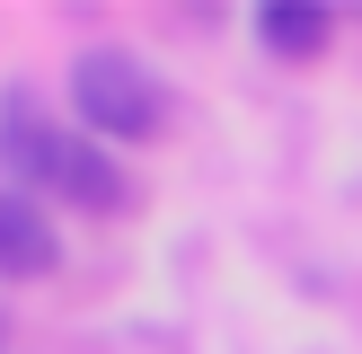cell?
<instances>
[{"label":"cell","mask_w":362,"mask_h":354,"mask_svg":"<svg viewBox=\"0 0 362 354\" xmlns=\"http://www.w3.org/2000/svg\"><path fill=\"white\" fill-rule=\"evenodd\" d=\"M53 195H71L80 212H124V204H133V177H124L98 142H71V159H62V177H53Z\"/></svg>","instance_id":"obj_3"},{"label":"cell","mask_w":362,"mask_h":354,"mask_svg":"<svg viewBox=\"0 0 362 354\" xmlns=\"http://www.w3.org/2000/svg\"><path fill=\"white\" fill-rule=\"evenodd\" d=\"M71 115H80L88 133H106V142H159V124H168V88H159L133 53L98 45V53L71 62Z\"/></svg>","instance_id":"obj_1"},{"label":"cell","mask_w":362,"mask_h":354,"mask_svg":"<svg viewBox=\"0 0 362 354\" xmlns=\"http://www.w3.org/2000/svg\"><path fill=\"white\" fill-rule=\"evenodd\" d=\"M53 266H62V239H53L45 204H35L27 186H9L0 195V275L27 283V275H53Z\"/></svg>","instance_id":"obj_2"},{"label":"cell","mask_w":362,"mask_h":354,"mask_svg":"<svg viewBox=\"0 0 362 354\" xmlns=\"http://www.w3.org/2000/svg\"><path fill=\"white\" fill-rule=\"evenodd\" d=\"M327 9H310V0H265L257 9V45L283 53V62H310V53H327Z\"/></svg>","instance_id":"obj_4"}]
</instances>
